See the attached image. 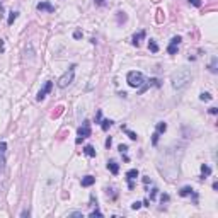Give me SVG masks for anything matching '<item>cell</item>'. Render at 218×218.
Returning <instances> with one entry per match:
<instances>
[{"mask_svg": "<svg viewBox=\"0 0 218 218\" xmlns=\"http://www.w3.org/2000/svg\"><path fill=\"white\" fill-rule=\"evenodd\" d=\"M191 78H192V73L189 72V70H179V72L172 73V78H171L172 87H174L175 90H181L191 82Z\"/></svg>", "mask_w": 218, "mask_h": 218, "instance_id": "6da1fadb", "label": "cell"}, {"mask_svg": "<svg viewBox=\"0 0 218 218\" xmlns=\"http://www.w3.org/2000/svg\"><path fill=\"white\" fill-rule=\"evenodd\" d=\"M126 82H128V85L133 87V89H138L145 84V77H143V73L141 72H137V70H133V72H128L126 75Z\"/></svg>", "mask_w": 218, "mask_h": 218, "instance_id": "7a4b0ae2", "label": "cell"}, {"mask_svg": "<svg viewBox=\"0 0 218 218\" xmlns=\"http://www.w3.org/2000/svg\"><path fill=\"white\" fill-rule=\"evenodd\" d=\"M73 77H75V65H72V67H70V68L67 70L60 78H58V87H60V89L68 87L70 84L73 82Z\"/></svg>", "mask_w": 218, "mask_h": 218, "instance_id": "3957f363", "label": "cell"}, {"mask_svg": "<svg viewBox=\"0 0 218 218\" xmlns=\"http://www.w3.org/2000/svg\"><path fill=\"white\" fill-rule=\"evenodd\" d=\"M78 138H77V143H80L84 138H87V137H90V133H92V130H90V123L89 121H84L82 123V126L78 128Z\"/></svg>", "mask_w": 218, "mask_h": 218, "instance_id": "277c9868", "label": "cell"}, {"mask_svg": "<svg viewBox=\"0 0 218 218\" xmlns=\"http://www.w3.org/2000/svg\"><path fill=\"white\" fill-rule=\"evenodd\" d=\"M181 36H174V38L171 39V43H169V46H167V53L169 55H175L177 53V48H179V44H181Z\"/></svg>", "mask_w": 218, "mask_h": 218, "instance_id": "5b68a950", "label": "cell"}, {"mask_svg": "<svg viewBox=\"0 0 218 218\" xmlns=\"http://www.w3.org/2000/svg\"><path fill=\"white\" fill-rule=\"evenodd\" d=\"M51 89H53V82H46V84H44V87L38 92L36 99H38V101H43V99L46 97V94H50V92H51Z\"/></svg>", "mask_w": 218, "mask_h": 218, "instance_id": "8992f818", "label": "cell"}, {"mask_svg": "<svg viewBox=\"0 0 218 218\" xmlns=\"http://www.w3.org/2000/svg\"><path fill=\"white\" fill-rule=\"evenodd\" d=\"M36 9L38 10H46V12H55V5H51L50 2H39L36 5Z\"/></svg>", "mask_w": 218, "mask_h": 218, "instance_id": "52a82bcc", "label": "cell"}, {"mask_svg": "<svg viewBox=\"0 0 218 218\" xmlns=\"http://www.w3.org/2000/svg\"><path fill=\"white\" fill-rule=\"evenodd\" d=\"M5 150H7V143L0 141V171L4 169V164H5Z\"/></svg>", "mask_w": 218, "mask_h": 218, "instance_id": "ba28073f", "label": "cell"}, {"mask_svg": "<svg viewBox=\"0 0 218 218\" xmlns=\"http://www.w3.org/2000/svg\"><path fill=\"white\" fill-rule=\"evenodd\" d=\"M94 182H95V177H94V175H85V177H82V181H80L82 188H90Z\"/></svg>", "mask_w": 218, "mask_h": 218, "instance_id": "9c48e42d", "label": "cell"}, {"mask_svg": "<svg viewBox=\"0 0 218 218\" xmlns=\"http://www.w3.org/2000/svg\"><path fill=\"white\" fill-rule=\"evenodd\" d=\"M107 169H109V171H111V174H118V172H119V164L116 162V160H109V162H107Z\"/></svg>", "mask_w": 218, "mask_h": 218, "instance_id": "30bf717a", "label": "cell"}, {"mask_svg": "<svg viewBox=\"0 0 218 218\" xmlns=\"http://www.w3.org/2000/svg\"><path fill=\"white\" fill-rule=\"evenodd\" d=\"M145 34H147L145 31H140V33H138V34H135V36H133L131 43L135 44V46H138V44H140V41H141V39H143V38H145Z\"/></svg>", "mask_w": 218, "mask_h": 218, "instance_id": "8fae6325", "label": "cell"}, {"mask_svg": "<svg viewBox=\"0 0 218 218\" xmlns=\"http://www.w3.org/2000/svg\"><path fill=\"white\" fill-rule=\"evenodd\" d=\"M211 174V167L206 165V164H203L201 165V179H205V177H208V175Z\"/></svg>", "mask_w": 218, "mask_h": 218, "instance_id": "7c38bea8", "label": "cell"}, {"mask_svg": "<svg viewBox=\"0 0 218 218\" xmlns=\"http://www.w3.org/2000/svg\"><path fill=\"white\" fill-rule=\"evenodd\" d=\"M84 154L87 155V157H95V150L92 145H85L84 147Z\"/></svg>", "mask_w": 218, "mask_h": 218, "instance_id": "4fadbf2b", "label": "cell"}, {"mask_svg": "<svg viewBox=\"0 0 218 218\" xmlns=\"http://www.w3.org/2000/svg\"><path fill=\"white\" fill-rule=\"evenodd\" d=\"M192 192H194V191H192L191 186H184V188L179 191V194H181V196H189V194H192Z\"/></svg>", "mask_w": 218, "mask_h": 218, "instance_id": "5bb4252c", "label": "cell"}, {"mask_svg": "<svg viewBox=\"0 0 218 218\" xmlns=\"http://www.w3.org/2000/svg\"><path fill=\"white\" fill-rule=\"evenodd\" d=\"M137 177H138V171L137 169H131V171L126 172V179L128 181H133V179H137Z\"/></svg>", "mask_w": 218, "mask_h": 218, "instance_id": "9a60e30c", "label": "cell"}, {"mask_svg": "<svg viewBox=\"0 0 218 218\" xmlns=\"http://www.w3.org/2000/svg\"><path fill=\"white\" fill-rule=\"evenodd\" d=\"M111 126H112V121L111 119H102V121H101V128H102V131H107Z\"/></svg>", "mask_w": 218, "mask_h": 218, "instance_id": "2e32d148", "label": "cell"}, {"mask_svg": "<svg viewBox=\"0 0 218 218\" xmlns=\"http://www.w3.org/2000/svg\"><path fill=\"white\" fill-rule=\"evenodd\" d=\"M165 130H167V123H165V121H160V123H157V133H158V135L165 133Z\"/></svg>", "mask_w": 218, "mask_h": 218, "instance_id": "e0dca14e", "label": "cell"}, {"mask_svg": "<svg viewBox=\"0 0 218 218\" xmlns=\"http://www.w3.org/2000/svg\"><path fill=\"white\" fill-rule=\"evenodd\" d=\"M148 50H150L152 53H157V51H158V44L155 43L154 39H150V41H148Z\"/></svg>", "mask_w": 218, "mask_h": 218, "instance_id": "ac0fdd59", "label": "cell"}, {"mask_svg": "<svg viewBox=\"0 0 218 218\" xmlns=\"http://www.w3.org/2000/svg\"><path fill=\"white\" fill-rule=\"evenodd\" d=\"M121 130H124V131H126V135L130 137V140H137V138H138L137 133H135V131H130V130L126 128V126H121Z\"/></svg>", "mask_w": 218, "mask_h": 218, "instance_id": "d6986e66", "label": "cell"}, {"mask_svg": "<svg viewBox=\"0 0 218 218\" xmlns=\"http://www.w3.org/2000/svg\"><path fill=\"white\" fill-rule=\"evenodd\" d=\"M16 19H17V12H10V14H9V19H7V24H9V26H12Z\"/></svg>", "mask_w": 218, "mask_h": 218, "instance_id": "ffe728a7", "label": "cell"}, {"mask_svg": "<svg viewBox=\"0 0 218 218\" xmlns=\"http://www.w3.org/2000/svg\"><path fill=\"white\" fill-rule=\"evenodd\" d=\"M126 19H128V16L119 10V12H118V22H119V24H123V22H126Z\"/></svg>", "mask_w": 218, "mask_h": 218, "instance_id": "44dd1931", "label": "cell"}, {"mask_svg": "<svg viewBox=\"0 0 218 218\" xmlns=\"http://www.w3.org/2000/svg\"><path fill=\"white\" fill-rule=\"evenodd\" d=\"M199 99H201V101H211V99H213V95L208 94V92H201Z\"/></svg>", "mask_w": 218, "mask_h": 218, "instance_id": "7402d4cb", "label": "cell"}, {"mask_svg": "<svg viewBox=\"0 0 218 218\" xmlns=\"http://www.w3.org/2000/svg\"><path fill=\"white\" fill-rule=\"evenodd\" d=\"M209 72H211V73H216V58H213V60H211V63H209Z\"/></svg>", "mask_w": 218, "mask_h": 218, "instance_id": "603a6c76", "label": "cell"}, {"mask_svg": "<svg viewBox=\"0 0 218 218\" xmlns=\"http://www.w3.org/2000/svg\"><path fill=\"white\" fill-rule=\"evenodd\" d=\"M158 137H160V135H158L157 131L152 135V143H154V145H157V143H158Z\"/></svg>", "mask_w": 218, "mask_h": 218, "instance_id": "cb8c5ba5", "label": "cell"}, {"mask_svg": "<svg viewBox=\"0 0 218 218\" xmlns=\"http://www.w3.org/2000/svg\"><path fill=\"white\" fill-rule=\"evenodd\" d=\"M94 216H102V213H101L99 209H94V211L90 213V218H94Z\"/></svg>", "mask_w": 218, "mask_h": 218, "instance_id": "d4e9b609", "label": "cell"}, {"mask_svg": "<svg viewBox=\"0 0 218 218\" xmlns=\"http://www.w3.org/2000/svg\"><path fill=\"white\" fill-rule=\"evenodd\" d=\"M118 150H119L121 154H126V150H128V147H126V145H119V147H118Z\"/></svg>", "mask_w": 218, "mask_h": 218, "instance_id": "484cf974", "label": "cell"}, {"mask_svg": "<svg viewBox=\"0 0 218 218\" xmlns=\"http://www.w3.org/2000/svg\"><path fill=\"white\" fill-rule=\"evenodd\" d=\"M189 4H192L194 7H201V2H199V0H189Z\"/></svg>", "mask_w": 218, "mask_h": 218, "instance_id": "4316f807", "label": "cell"}, {"mask_svg": "<svg viewBox=\"0 0 218 218\" xmlns=\"http://www.w3.org/2000/svg\"><path fill=\"white\" fill-rule=\"evenodd\" d=\"M140 206H141V203H138V201H135L131 205V209H140Z\"/></svg>", "mask_w": 218, "mask_h": 218, "instance_id": "83f0119b", "label": "cell"}, {"mask_svg": "<svg viewBox=\"0 0 218 218\" xmlns=\"http://www.w3.org/2000/svg\"><path fill=\"white\" fill-rule=\"evenodd\" d=\"M160 201H162V205L167 203V201H169V194H162V196H160Z\"/></svg>", "mask_w": 218, "mask_h": 218, "instance_id": "f1b7e54d", "label": "cell"}, {"mask_svg": "<svg viewBox=\"0 0 218 218\" xmlns=\"http://www.w3.org/2000/svg\"><path fill=\"white\" fill-rule=\"evenodd\" d=\"M101 118H102V112L97 111V114H95V123H101Z\"/></svg>", "mask_w": 218, "mask_h": 218, "instance_id": "f546056e", "label": "cell"}, {"mask_svg": "<svg viewBox=\"0 0 218 218\" xmlns=\"http://www.w3.org/2000/svg\"><path fill=\"white\" fill-rule=\"evenodd\" d=\"M157 191H158V189H152V194H150V199H155V198H157Z\"/></svg>", "mask_w": 218, "mask_h": 218, "instance_id": "4dcf8cb0", "label": "cell"}, {"mask_svg": "<svg viewBox=\"0 0 218 218\" xmlns=\"http://www.w3.org/2000/svg\"><path fill=\"white\" fill-rule=\"evenodd\" d=\"M73 38H75V39H80V38H82V33H80V31H75V33H73Z\"/></svg>", "mask_w": 218, "mask_h": 218, "instance_id": "1f68e13d", "label": "cell"}, {"mask_svg": "<svg viewBox=\"0 0 218 218\" xmlns=\"http://www.w3.org/2000/svg\"><path fill=\"white\" fill-rule=\"evenodd\" d=\"M68 216H82L80 211H72V213H68Z\"/></svg>", "mask_w": 218, "mask_h": 218, "instance_id": "d6a6232c", "label": "cell"}, {"mask_svg": "<svg viewBox=\"0 0 218 218\" xmlns=\"http://www.w3.org/2000/svg\"><path fill=\"white\" fill-rule=\"evenodd\" d=\"M111 143H112V138H111V137H107V140H106V147H107V148L111 147Z\"/></svg>", "mask_w": 218, "mask_h": 218, "instance_id": "836d02e7", "label": "cell"}, {"mask_svg": "<svg viewBox=\"0 0 218 218\" xmlns=\"http://www.w3.org/2000/svg\"><path fill=\"white\" fill-rule=\"evenodd\" d=\"M95 4L101 5V7H104V5H106V0H95Z\"/></svg>", "mask_w": 218, "mask_h": 218, "instance_id": "e575fe53", "label": "cell"}, {"mask_svg": "<svg viewBox=\"0 0 218 218\" xmlns=\"http://www.w3.org/2000/svg\"><path fill=\"white\" fill-rule=\"evenodd\" d=\"M216 112H218L216 107H209V114H216Z\"/></svg>", "mask_w": 218, "mask_h": 218, "instance_id": "d590c367", "label": "cell"}, {"mask_svg": "<svg viewBox=\"0 0 218 218\" xmlns=\"http://www.w3.org/2000/svg\"><path fill=\"white\" fill-rule=\"evenodd\" d=\"M4 50H5V46H4V41H2V39H0V51L4 53Z\"/></svg>", "mask_w": 218, "mask_h": 218, "instance_id": "8d00e7d4", "label": "cell"}, {"mask_svg": "<svg viewBox=\"0 0 218 218\" xmlns=\"http://www.w3.org/2000/svg\"><path fill=\"white\" fill-rule=\"evenodd\" d=\"M21 216H29V211H27V209H26V211H22Z\"/></svg>", "mask_w": 218, "mask_h": 218, "instance_id": "74e56055", "label": "cell"}]
</instances>
